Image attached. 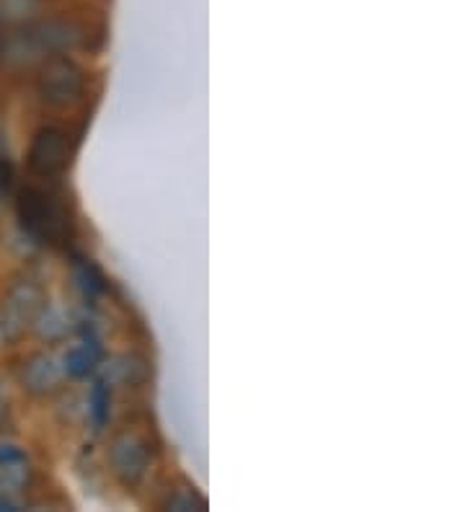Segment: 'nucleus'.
Here are the masks:
<instances>
[{"label":"nucleus","mask_w":465,"mask_h":512,"mask_svg":"<svg viewBox=\"0 0 465 512\" xmlns=\"http://www.w3.org/2000/svg\"><path fill=\"white\" fill-rule=\"evenodd\" d=\"M16 215L29 236L47 244H62L73 233V218H70L65 202L57 194L39 187H24L16 197Z\"/></svg>","instance_id":"1"},{"label":"nucleus","mask_w":465,"mask_h":512,"mask_svg":"<svg viewBox=\"0 0 465 512\" xmlns=\"http://www.w3.org/2000/svg\"><path fill=\"white\" fill-rule=\"evenodd\" d=\"M44 306H47V293L37 280L21 277L13 282L0 303V344L16 342L34 324Z\"/></svg>","instance_id":"2"},{"label":"nucleus","mask_w":465,"mask_h":512,"mask_svg":"<svg viewBox=\"0 0 465 512\" xmlns=\"http://www.w3.org/2000/svg\"><path fill=\"white\" fill-rule=\"evenodd\" d=\"M37 91L42 104L50 109H70L83 99L86 73L68 57H50L39 70Z\"/></svg>","instance_id":"3"},{"label":"nucleus","mask_w":465,"mask_h":512,"mask_svg":"<svg viewBox=\"0 0 465 512\" xmlns=\"http://www.w3.org/2000/svg\"><path fill=\"white\" fill-rule=\"evenodd\" d=\"M26 163H29V171L34 176H42V179L60 176L70 163L68 132L52 125L39 127L31 138Z\"/></svg>","instance_id":"4"},{"label":"nucleus","mask_w":465,"mask_h":512,"mask_svg":"<svg viewBox=\"0 0 465 512\" xmlns=\"http://www.w3.org/2000/svg\"><path fill=\"white\" fill-rule=\"evenodd\" d=\"M109 463H112L114 476L122 481L124 487H137L150 469L148 443L135 432H122L109 445Z\"/></svg>","instance_id":"5"},{"label":"nucleus","mask_w":465,"mask_h":512,"mask_svg":"<svg viewBox=\"0 0 465 512\" xmlns=\"http://www.w3.org/2000/svg\"><path fill=\"white\" fill-rule=\"evenodd\" d=\"M62 378H65V368H62V360H57L50 352H34L19 365V383L26 394L44 399V396H52L57 388L62 386Z\"/></svg>","instance_id":"6"},{"label":"nucleus","mask_w":465,"mask_h":512,"mask_svg":"<svg viewBox=\"0 0 465 512\" xmlns=\"http://www.w3.org/2000/svg\"><path fill=\"white\" fill-rule=\"evenodd\" d=\"M26 39L39 55H57V52H70L81 47L86 39V29L73 21H42L26 29Z\"/></svg>","instance_id":"7"},{"label":"nucleus","mask_w":465,"mask_h":512,"mask_svg":"<svg viewBox=\"0 0 465 512\" xmlns=\"http://www.w3.org/2000/svg\"><path fill=\"white\" fill-rule=\"evenodd\" d=\"M99 360V342H96V339H86L83 344H75V347H70V350L65 352V357H62V368H65V375H70V378H86V375H91L93 370H96Z\"/></svg>","instance_id":"8"},{"label":"nucleus","mask_w":465,"mask_h":512,"mask_svg":"<svg viewBox=\"0 0 465 512\" xmlns=\"http://www.w3.org/2000/svg\"><path fill=\"white\" fill-rule=\"evenodd\" d=\"M31 329H34V334H37L42 342L57 344V342H62V339L68 337L70 324H68V319H65V313H62L60 308H55V306H50V303H47V306L39 311L37 319H34Z\"/></svg>","instance_id":"9"},{"label":"nucleus","mask_w":465,"mask_h":512,"mask_svg":"<svg viewBox=\"0 0 465 512\" xmlns=\"http://www.w3.org/2000/svg\"><path fill=\"white\" fill-rule=\"evenodd\" d=\"M148 373V360L140 355H122L109 365V381L124 383V386H140Z\"/></svg>","instance_id":"10"},{"label":"nucleus","mask_w":465,"mask_h":512,"mask_svg":"<svg viewBox=\"0 0 465 512\" xmlns=\"http://www.w3.org/2000/svg\"><path fill=\"white\" fill-rule=\"evenodd\" d=\"M109 412H112V391L106 378L93 381L91 396H88V414H91L93 430H104L109 422Z\"/></svg>","instance_id":"11"},{"label":"nucleus","mask_w":465,"mask_h":512,"mask_svg":"<svg viewBox=\"0 0 465 512\" xmlns=\"http://www.w3.org/2000/svg\"><path fill=\"white\" fill-rule=\"evenodd\" d=\"M75 275H78V282H81V288L86 295H96L104 290V277H101L99 267L91 259H78Z\"/></svg>","instance_id":"12"},{"label":"nucleus","mask_w":465,"mask_h":512,"mask_svg":"<svg viewBox=\"0 0 465 512\" xmlns=\"http://www.w3.org/2000/svg\"><path fill=\"white\" fill-rule=\"evenodd\" d=\"M168 510L176 512H189V510H207V500L205 497H199L197 492L192 489H179V492L166 502Z\"/></svg>","instance_id":"13"},{"label":"nucleus","mask_w":465,"mask_h":512,"mask_svg":"<svg viewBox=\"0 0 465 512\" xmlns=\"http://www.w3.org/2000/svg\"><path fill=\"white\" fill-rule=\"evenodd\" d=\"M26 453L19 448V445L11 443H0V466H11V463H24Z\"/></svg>","instance_id":"14"},{"label":"nucleus","mask_w":465,"mask_h":512,"mask_svg":"<svg viewBox=\"0 0 465 512\" xmlns=\"http://www.w3.org/2000/svg\"><path fill=\"white\" fill-rule=\"evenodd\" d=\"M11 179H13L11 161H8L6 156H0V187H3V189L11 187Z\"/></svg>","instance_id":"15"},{"label":"nucleus","mask_w":465,"mask_h":512,"mask_svg":"<svg viewBox=\"0 0 465 512\" xmlns=\"http://www.w3.org/2000/svg\"><path fill=\"white\" fill-rule=\"evenodd\" d=\"M16 507H19V505H16V502H13V500H8V497H3V494H0V512H3V510H16Z\"/></svg>","instance_id":"16"},{"label":"nucleus","mask_w":465,"mask_h":512,"mask_svg":"<svg viewBox=\"0 0 465 512\" xmlns=\"http://www.w3.org/2000/svg\"><path fill=\"white\" fill-rule=\"evenodd\" d=\"M6 417H8V401L0 396V427L6 425Z\"/></svg>","instance_id":"17"},{"label":"nucleus","mask_w":465,"mask_h":512,"mask_svg":"<svg viewBox=\"0 0 465 512\" xmlns=\"http://www.w3.org/2000/svg\"><path fill=\"white\" fill-rule=\"evenodd\" d=\"M6 192H8V189L0 187V213H3V202H6Z\"/></svg>","instance_id":"18"},{"label":"nucleus","mask_w":465,"mask_h":512,"mask_svg":"<svg viewBox=\"0 0 465 512\" xmlns=\"http://www.w3.org/2000/svg\"><path fill=\"white\" fill-rule=\"evenodd\" d=\"M0 24H3V8H0Z\"/></svg>","instance_id":"19"},{"label":"nucleus","mask_w":465,"mask_h":512,"mask_svg":"<svg viewBox=\"0 0 465 512\" xmlns=\"http://www.w3.org/2000/svg\"><path fill=\"white\" fill-rule=\"evenodd\" d=\"M0 57H3V42H0Z\"/></svg>","instance_id":"20"}]
</instances>
